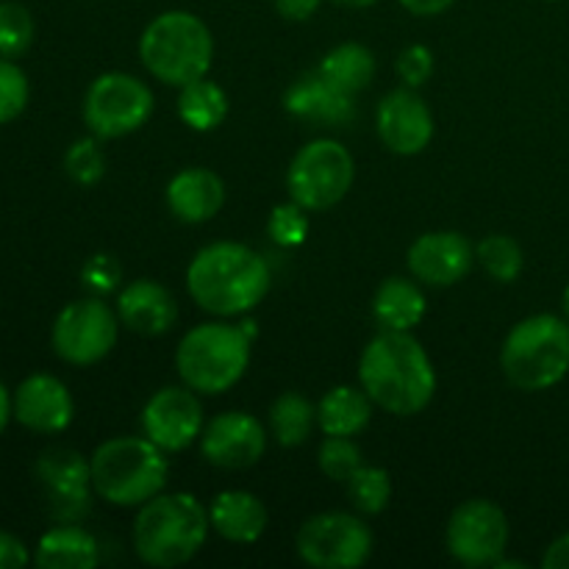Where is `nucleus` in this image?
Here are the masks:
<instances>
[{
    "instance_id": "1",
    "label": "nucleus",
    "mask_w": 569,
    "mask_h": 569,
    "mask_svg": "<svg viewBox=\"0 0 569 569\" xmlns=\"http://www.w3.org/2000/svg\"><path fill=\"white\" fill-rule=\"evenodd\" d=\"M361 389L378 409L398 417L420 415L437 392V370L411 331H383L359 359Z\"/></svg>"
},
{
    "instance_id": "13",
    "label": "nucleus",
    "mask_w": 569,
    "mask_h": 569,
    "mask_svg": "<svg viewBox=\"0 0 569 569\" xmlns=\"http://www.w3.org/2000/svg\"><path fill=\"white\" fill-rule=\"evenodd\" d=\"M33 470L56 522H81L89 515L94 492L89 459L70 448H48Z\"/></svg>"
},
{
    "instance_id": "15",
    "label": "nucleus",
    "mask_w": 569,
    "mask_h": 569,
    "mask_svg": "<svg viewBox=\"0 0 569 569\" xmlns=\"http://www.w3.org/2000/svg\"><path fill=\"white\" fill-rule=\"evenodd\" d=\"M267 450V433L259 417L248 411L217 415L200 433V453L222 470H248Z\"/></svg>"
},
{
    "instance_id": "9",
    "label": "nucleus",
    "mask_w": 569,
    "mask_h": 569,
    "mask_svg": "<svg viewBox=\"0 0 569 569\" xmlns=\"http://www.w3.org/2000/svg\"><path fill=\"white\" fill-rule=\"evenodd\" d=\"M156 109L153 89L128 72H103L83 98V122L98 139H120L139 131Z\"/></svg>"
},
{
    "instance_id": "34",
    "label": "nucleus",
    "mask_w": 569,
    "mask_h": 569,
    "mask_svg": "<svg viewBox=\"0 0 569 569\" xmlns=\"http://www.w3.org/2000/svg\"><path fill=\"white\" fill-rule=\"evenodd\" d=\"M317 461H320L322 476L345 483L361 467V448L350 437H326Z\"/></svg>"
},
{
    "instance_id": "24",
    "label": "nucleus",
    "mask_w": 569,
    "mask_h": 569,
    "mask_svg": "<svg viewBox=\"0 0 569 569\" xmlns=\"http://www.w3.org/2000/svg\"><path fill=\"white\" fill-rule=\"evenodd\" d=\"M372 406L365 389L333 387L317 403V426L326 437H356L370 426Z\"/></svg>"
},
{
    "instance_id": "11",
    "label": "nucleus",
    "mask_w": 569,
    "mask_h": 569,
    "mask_svg": "<svg viewBox=\"0 0 569 569\" xmlns=\"http://www.w3.org/2000/svg\"><path fill=\"white\" fill-rule=\"evenodd\" d=\"M298 556L317 569H356L370 561L376 539L361 517L326 511L306 520L298 531Z\"/></svg>"
},
{
    "instance_id": "36",
    "label": "nucleus",
    "mask_w": 569,
    "mask_h": 569,
    "mask_svg": "<svg viewBox=\"0 0 569 569\" xmlns=\"http://www.w3.org/2000/svg\"><path fill=\"white\" fill-rule=\"evenodd\" d=\"M120 278H122L120 264H117L114 256H106V253L92 256V259H89L81 270L83 287H87L92 295H98V298L100 295L114 292L117 283H120Z\"/></svg>"
},
{
    "instance_id": "32",
    "label": "nucleus",
    "mask_w": 569,
    "mask_h": 569,
    "mask_svg": "<svg viewBox=\"0 0 569 569\" xmlns=\"http://www.w3.org/2000/svg\"><path fill=\"white\" fill-rule=\"evenodd\" d=\"M64 170L81 187H94L106 176V153L98 137H83L67 148Z\"/></svg>"
},
{
    "instance_id": "20",
    "label": "nucleus",
    "mask_w": 569,
    "mask_h": 569,
    "mask_svg": "<svg viewBox=\"0 0 569 569\" xmlns=\"http://www.w3.org/2000/svg\"><path fill=\"white\" fill-rule=\"evenodd\" d=\"M226 203V183L214 170L187 167L167 183V206L181 222L198 226L220 214Z\"/></svg>"
},
{
    "instance_id": "41",
    "label": "nucleus",
    "mask_w": 569,
    "mask_h": 569,
    "mask_svg": "<svg viewBox=\"0 0 569 569\" xmlns=\"http://www.w3.org/2000/svg\"><path fill=\"white\" fill-rule=\"evenodd\" d=\"M453 3H456V0H400V6H403L406 11H411V14H417V17L442 14V11H448Z\"/></svg>"
},
{
    "instance_id": "21",
    "label": "nucleus",
    "mask_w": 569,
    "mask_h": 569,
    "mask_svg": "<svg viewBox=\"0 0 569 569\" xmlns=\"http://www.w3.org/2000/svg\"><path fill=\"white\" fill-rule=\"evenodd\" d=\"M283 106L289 114L309 122H322V126H345L356 114L353 94L328 83L320 72L298 78L283 94Z\"/></svg>"
},
{
    "instance_id": "26",
    "label": "nucleus",
    "mask_w": 569,
    "mask_h": 569,
    "mask_svg": "<svg viewBox=\"0 0 569 569\" xmlns=\"http://www.w3.org/2000/svg\"><path fill=\"white\" fill-rule=\"evenodd\" d=\"M322 78L328 83H333L337 89L348 94L365 92L367 87L376 78V56L370 53V48L359 42H345L337 44L331 53H326V59L317 67Z\"/></svg>"
},
{
    "instance_id": "44",
    "label": "nucleus",
    "mask_w": 569,
    "mask_h": 569,
    "mask_svg": "<svg viewBox=\"0 0 569 569\" xmlns=\"http://www.w3.org/2000/svg\"><path fill=\"white\" fill-rule=\"evenodd\" d=\"M239 326H242V331L248 333L250 339H256V322L253 320H244V322H239Z\"/></svg>"
},
{
    "instance_id": "2",
    "label": "nucleus",
    "mask_w": 569,
    "mask_h": 569,
    "mask_svg": "<svg viewBox=\"0 0 569 569\" xmlns=\"http://www.w3.org/2000/svg\"><path fill=\"white\" fill-rule=\"evenodd\" d=\"M187 289L209 315L242 317L270 292V267L248 244H206L189 264Z\"/></svg>"
},
{
    "instance_id": "22",
    "label": "nucleus",
    "mask_w": 569,
    "mask_h": 569,
    "mask_svg": "<svg viewBox=\"0 0 569 569\" xmlns=\"http://www.w3.org/2000/svg\"><path fill=\"white\" fill-rule=\"evenodd\" d=\"M209 522L211 531L220 533L226 542L253 545L267 531V509L256 495L228 489L211 500Z\"/></svg>"
},
{
    "instance_id": "17",
    "label": "nucleus",
    "mask_w": 569,
    "mask_h": 569,
    "mask_svg": "<svg viewBox=\"0 0 569 569\" xmlns=\"http://www.w3.org/2000/svg\"><path fill=\"white\" fill-rule=\"evenodd\" d=\"M406 264L428 287H453L476 264V248L459 231H431L411 242Z\"/></svg>"
},
{
    "instance_id": "4",
    "label": "nucleus",
    "mask_w": 569,
    "mask_h": 569,
    "mask_svg": "<svg viewBox=\"0 0 569 569\" xmlns=\"http://www.w3.org/2000/svg\"><path fill=\"white\" fill-rule=\"evenodd\" d=\"M92 487L100 500L120 509L148 503L167 487L170 461L148 437H114L98 445L89 459Z\"/></svg>"
},
{
    "instance_id": "8",
    "label": "nucleus",
    "mask_w": 569,
    "mask_h": 569,
    "mask_svg": "<svg viewBox=\"0 0 569 569\" xmlns=\"http://www.w3.org/2000/svg\"><path fill=\"white\" fill-rule=\"evenodd\" d=\"M356 164L337 139H315L295 153L287 172L289 198L306 211H326L350 192Z\"/></svg>"
},
{
    "instance_id": "43",
    "label": "nucleus",
    "mask_w": 569,
    "mask_h": 569,
    "mask_svg": "<svg viewBox=\"0 0 569 569\" xmlns=\"http://www.w3.org/2000/svg\"><path fill=\"white\" fill-rule=\"evenodd\" d=\"M333 3L348 6V9H370V6H376L378 0H333Z\"/></svg>"
},
{
    "instance_id": "40",
    "label": "nucleus",
    "mask_w": 569,
    "mask_h": 569,
    "mask_svg": "<svg viewBox=\"0 0 569 569\" xmlns=\"http://www.w3.org/2000/svg\"><path fill=\"white\" fill-rule=\"evenodd\" d=\"M542 567L545 569H569V533L559 537L556 542L548 545L542 556Z\"/></svg>"
},
{
    "instance_id": "14",
    "label": "nucleus",
    "mask_w": 569,
    "mask_h": 569,
    "mask_svg": "<svg viewBox=\"0 0 569 569\" xmlns=\"http://www.w3.org/2000/svg\"><path fill=\"white\" fill-rule=\"evenodd\" d=\"M142 433L164 453H181L203 433V406L194 389L164 387L142 409Z\"/></svg>"
},
{
    "instance_id": "38",
    "label": "nucleus",
    "mask_w": 569,
    "mask_h": 569,
    "mask_svg": "<svg viewBox=\"0 0 569 569\" xmlns=\"http://www.w3.org/2000/svg\"><path fill=\"white\" fill-rule=\"evenodd\" d=\"M31 565L26 542L9 531H0V569H22Z\"/></svg>"
},
{
    "instance_id": "28",
    "label": "nucleus",
    "mask_w": 569,
    "mask_h": 569,
    "mask_svg": "<svg viewBox=\"0 0 569 569\" xmlns=\"http://www.w3.org/2000/svg\"><path fill=\"white\" fill-rule=\"evenodd\" d=\"M317 422V406H311L303 395L283 392L270 406V431L281 448H298L309 439Z\"/></svg>"
},
{
    "instance_id": "35",
    "label": "nucleus",
    "mask_w": 569,
    "mask_h": 569,
    "mask_svg": "<svg viewBox=\"0 0 569 569\" xmlns=\"http://www.w3.org/2000/svg\"><path fill=\"white\" fill-rule=\"evenodd\" d=\"M267 233L281 248H300L309 237V217H306L303 206H298L295 200L278 203L267 220Z\"/></svg>"
},
{
    "instance_id": "33",
    "label": "nucleus",
    "mask_w": 569,
    "mask_h": 569,
    "mask_svg": "<svg viewBox=\"0 0 569 569\" xmlns=\"http://www.w3.org/2000/svg\"><path fill=\"white\" fill-rule=\"evenodd\" d=\"M28 98H31V83L26 70L0 56V126L17 120L26 111Z\"/></svg>"
},
{
    "instance_id": "7",
    "label": "nucleus",
    "mask_w": 569,
    "mask_h": 569,
    "mask_svg": "<svg viewBox=\"0 0 569 569\" xmlns=\"http://www.w3.org/2000/svg\"><path fill=\"white\" fill-rule=\"evenodd\" d=\"M250 342L253 339L242 331V326L231 322L194 326L178 342V376L198 395L228 392L248 372Z\"/></svg>"
},
{
    "instance_id": "3",
    "label": "nucleus",
    "mask_w": 569,
    "mask_h": 569,
    "mask_svg": "<svg viewBox=\"0 0 569 569\" xmlns=\"http://www.w3.org/2000/svg\"><path fill=\"white\" fill-rule=\"evenodd\" d=\"M211 531L209 509L194 495H156L139 506L133 520V550L150 567H181L192 561Z\"/></svg>"
},
{
    "instance_id": "5",
    "label": "nucleus",
    "mask_w": 569,
    "mask_h": 569,
    "mask_svg": "<svg viewBox=\"0 0 569 569\" xmlns=\"http://www.w3.org/2000/svg\"><path fill=\"white\" fill-rule=\"evenodd\" d=\"M139 59L156 81L181 89L209 76L214 39L198 14L164 11L139 37Z\"/></svg>"
},
{
    "instance_id": "25",
    "label": "nucleus",
    "mask_w": 569,
    "mask_h": 569,
    "mask_svg": "<svg viewBox=\"0 0 569 569\" xmlns=\"http://www.w3.org/2000/svg\"><path fill=\"white\" fill-rule=\"evenodd\" d=\"M372 315L383 331H411L426 317V295L409 278H387L372 298Z\"/></svg>"
},
{
    "instance_id": "6",
    "label": "nucleus",
    "mask_w": 569,
    "mask_h": 569,
    "mask_svg": "<svg viewBox=\"0 0 569 569\" xmlns=\"http://www.w3.org/2000/svg\"><path fill=\"white\" fill-rule=\"evenodd\" d=\"M500 370L522 392H545L569 372V322L533 315L517 322L500 348Z\"/></svg>"
},
{
    "instance_id": "37",
    "label": "nucleus",
    "mask_w": 569,
    "mask_h": 569,
    "mask_svg": "<svg viewBox=\"0 0 569 569\" xmlns=\"http://www.w3.org/2000/svg\"><path fill=\"white\" fill-rule=\"evenodd\" d=\"M395 70L403 78L406 87H422V83L433 76V53L426 44H409V48L398 56Z\"/></svg>"
},
{
    "instance_id": "42",
    "label": "nucleus",
    "mask_w": 569,
    "mask_h": 569,
    "mask_svg": "<svg viewBox=\"0 0 569 569\" xmlns=\"http://www.w3.org/2000/svg\"><path fill=\"white\" fill-rule=\"evenodd\" d=\"M14 417V406H11V395L9 389H6V383L0 381V437H3V431L9 428V420Z\"/></svg>"
},
{
    "instance_id": "29",
    "label": "nucleus",
    "mask_w": 569,
    "mask_h": 569,
    "mask_svg": "<svg viewBox=\"0 0 569 569\" xmlns=\"http://www.w3.org/2000/svg\"><path fill=\"white\" fill-rule=\"evenodd\" d=\"M476 261L495 278L498 283H511L520 278L522 267H526V256L522 248L506 233H492L483 237L476 244Z\"/></svg>"
},
{
    "instance_id": "30",
    "label": "nucleus",
    "mask_w": 569,
    "mask_h": 569,
    "mask_svg": "<svg viewBox=\"0 0 569 569\" xmlns=\"http://www.w3.org/2000/svg\"><path fill=\"white\" fill-rule=\"evenodd\" d=\"M348 487L350 503L361 515H381L392 500V478L383 467H365L361 465L353 476L345 481Z\"/></svg>"
},
{
    "instance_id": "27",
    "label": "nucleus",
    "mask_w": 569,
    "mask_h": 569,
    "mask_svg": "<svg viewBox=\"0 0 569 569\" xmlns=\"http://www.w3.org/2000/svg\"><path fill=\"white\" fill-rule=\"evenodd\" d=\"M178 114H181L183 126H189L192 131H214L228 114L226 89L220 83L209 81V78L187 83L178 94Z\"/></svg>"
},
{
    "instance_id": "23",
    "label": "nucleus",
    "mask_w": 569,
    "mask_h": 569,
    "mask_svg": "<svg viewBox=\"0 0 569 569\" xmlns=\"http://www.w3.org/2000/svg\"><path fill=\"white\" fill-rule=\"evenodd\" d=\"M33 565L39 569H92L100 565V545L78 522H59L39 537Z\"/></svg>"
},
{
    "instance_id": "39",
    "label": "nucleus",
    "mask_w": 569,
    "mask_h": 569,
    "mask_svg": "<svg viewBox=\"0 0 569 569\" xmlns=\"http://www.w3.org/2000/svg\"><path fill=\"white\" fill-rule=\"evenodd\" d=\"M320 3L322 0H276V11L283 17V20L303 22L317 14Z\"/></svg>"
},
{
    "instance_id": "18",
    "label": "nucleus",
    "mask_w": 569,
    "mask_h": 569,
    "mask_svg": "<svg viewBox=\"0 0 569 569\" xmlns=\"http://www.w3.org/2000/svg\"><path fill=\"white\" fill-rule=\"evenodd\" d=\"M14 420L33 433H61L76 417V403L64 381L48 372H33L11 395Z\"/></svg>"
},
{
    "instance_id": "31",
    "label": "nucleus",
    "mask_w": 569,
    "mask_h": 569,
    "mask_svg": "<svg viewBox=\"0 0 569 569\" xmlns=\"http://www.w3.org/2000/svg\"><path fill=\"white\" fill-rule=\"evenodd\" d=\"M33 17L17 0H3L0 3V56L3 59H17L26 53L33 42Z\"/></svg>"
},
{
    "instance_id": "19",
    "label": "nucleus",
    "mask_w": 569,
    "mask_h": 569,
    "mask_svg": "<svg viewBox=\"0 0 569 569\" xmlns=\"http://www.w3.org/2000/svg\"><path fill=\"white\" fill-rule=\"evenodd\" d=\"M117 317L122 326L131 328L142 337H161L170 331L178 320V303L161 283L150 278L128 283L117 298Z\"/></svg>"
},
{
    "instance_id": "10",
    "label": "nucleus",
    "mask_w": 569,
    "mask_h": 569,
    "mask_svg": "<svg viewBox=\"0 0 569 569\" xmlns=\"http://www.w3.org/2000/svg\"><path fill=\"white\" fill-rule=\"evenodd\" d=\"M117 333H120L117 311L103 298L92 295L59 311L50 331V345L67 365L89 367L103 361L114 350Z\"/></svg>"
},
{
    "instance_id": "16",
    "label": "nucleus",
    "mask_w": 569,
    "mask_h": 569,
    "mask_svg": "<svg viewBox=\"0 0 569 569\" xmlns=\"http://www.w3.org/2000/svg\"><path fill=\"white\" fill-rule=\"evenodd\" d=\"M376 128L389 153L417 156L431 144L433 114L411 87L395 89L378 103Z\"/></svg>"
},
{
    "instance_id": "12",
    "label": "nucleus",
    "mask_w": 569,
    "mask_h": 569,
    "mask_svg": "<svg viewBox=\"0 0 569 569\" xmlns=\"http://www.w3.org/2000/svg\"><path fill=\"white\" fill-rule=\"evenodd\" d=\"M448 553L465 567H495L509 548V517L492 500H467L445 528Z\"/></svg>"
},
{
    "instance_id": "45",
    "label": "nucleus",
    "mask_w": 569,
    "mask_h": 569,
    "mask_svg": "<svg viewBox=\"0 0 569 569\" xmlns=\"http://www.w3.org/2000/svg\"><path fill=\"white\" fill-rule=\"evenodd\" d=\"M561 309H565V315H567V320H569V283H567L565 295H561Z\"/></svg>"
}]
</instances>
